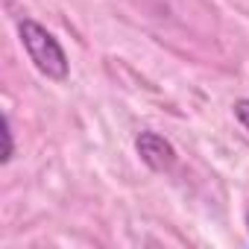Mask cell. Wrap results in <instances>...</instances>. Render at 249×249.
I'll return each instance as SVG.
<instances>
[{
  "label": "cell",
  "instance_id": "cell-1",
  "mask_svg": "<svg viewBox=\"0 0 249 249\" xmlns=\"http://www.w3.org/2000/svg\"><path fill=\"white\" fill-rule=\"evenodd\" d=\"M18 36H21V44H24L30 62L47 79H53V82H65L68 79V56H65L62 44L53 38V33H47L33 18H24L18 24Z\"/></svg>",
  "mask_w": 249,
  "mask_h": 249
},
{
  "label": "cell",
  "instance_id": "cell-2",
  "mask_svg": "<svg viewBox=\"0 0 249 249\" xmlns=\"http://www.w3.org/2000/svg\"><path fill=\"white\" fill-rule=\"evenodd\" d=\"M135 150H138L141 161H144L150 170H156V173H167V170H173V164H176V150H173V144H170L167 138H161L159 132H141L138 141H135Z\"/></svg>",
  "mask_w": 249,
  "mask_h": 249
},
{
  "label": "cell",
  "instance_id": "cell-3",
  "mask_svg": "<svg viewBox=\"0 0 249 249\" xmlns=\"http://www.w3.org/2000/svg\"><path fill=\"white\" fill-rule=\"evenodd\" d=\"M3 138H6V150H3V164H6L15 156V141H12V123H9V117L3 120Z\"/></svg>",
  "mask_w": 249,
  "mask_h": 249
},
{
  "label": "cell",
  "instance_id": "cell-4",
  "mask_svg": "<svg viewBox=\"0 0 249 249\" xmlns=\"http://www.w3.org/2000/svg\"><path fill=\"white\" fill-rule=\"evenodd\" d=\"M234 117L240 120V126L249 132V100H237L234 103Z\"/></svg>",
  "mask_w": 249,
  "mask_h": 249
}]
</instances>
